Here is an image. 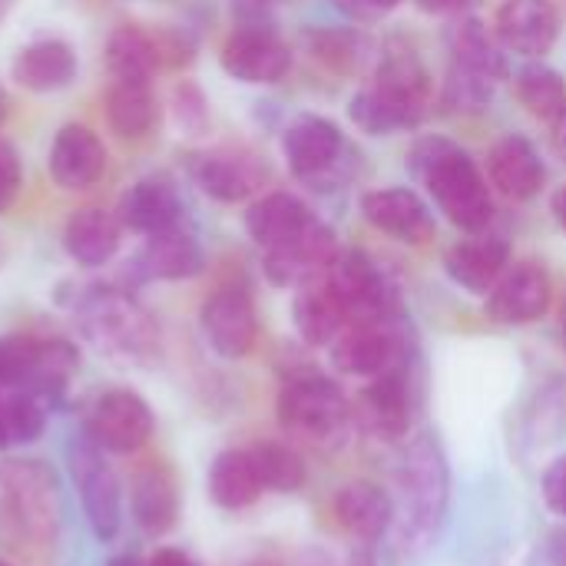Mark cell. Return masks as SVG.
<instances>
[{
  "instance_id": "cell-34",
  "label": "cell",
  "mask_w": 566,
  "mask_h": 566,
  "mask_svg": "<svg viewBox=\"0 0 566 566\" xmlns=\"http://www.w3.org/2000/svg\"><path fill=\"white\" fill-rule=\"evenodd\" d=\"M106 123L123 139H143L156 126V93L149 80H109L106 86Z\"/></svg>"
},
{
  "instance_id": "cell-52",
  "label": "cell",
  "mask_w": 566,
  "mask_h": 566,
  "mask_svg": "<svg viewBox=\"0 0 566 566\" xmlns=\"http://www.w3.org/2000/svg\"><path fill=\"white\" fill-rule=\"evenodd\" d=\"M7 116H10V96H7V90L0 86V126L7 123Z\"/></svg>"
},
{
  "instance_id": "cell-55",
  "label": "cell",
  "mask_w": 566,
  "mask_h": 566,
  "mask_svg": "<svg viewBox=\"0 0 566 566\" xmlns=\"http://www.w3.org/2000/svg\"><path fill=\"white\" fill-rule=\"evenodd\" d=\"M13 10V0H0V23L7 20V13Z\"/></svg>"
},
{
  "instance_id": "cell-25",
  "label": "cell",
  "mask_w": 566,
  "mask_h": 566,
  "mask_svg": "<svg viewBox=\"0 0 566 566\" xmlns=\"http://www.w3.org/2000/svg\"><path fill=\"white\" fill-rule=\"evenodd\" d=\"M119 245H123V222H119V216H113L99 206L76 209L63 226V252L80 269L109 265L116 259Z\"/></svg>"
},
{
  "instance_id": "cell-38",
  "label": "cell",
  "mask_w": 566,
  "mask_h": 566,
  "mask_svg": "<svg viewBox=\"0 0 566 566\" xmlns=\"http://www.w3.org/2000/svg\"><path fill=\"white\" fill-rule=\"evenodd\" d=\"M491 99H494V80L471 73V70H461L454 63L448 66V76L441 86V103L451 113H481L491 106Z\"/></svg>"
},
{
  "instance_id": "cell-44",
  "label": "cell",
  "mask_w": 566,
  "mask_h": 566,
  "mask_svg": "<svg viewBox=\"0 0 566 566\" xmlns=\"http://www.w3.org/2000/svg\"><path fill=\"white\" fill-rule=\"evenodd\" d=\"M415 3H418V10L434 13V17H461L471 7H478L481 0H415Z\"/></svg>"
},
{
  "instance_id": "cell-49",
  "label": "cell",
  "mask_w": 566,
  "mask_h": 566,
  "mask_svg": "<svg viewBox=\"0 0 566 566\" xmlns=\"http://www.w3.org/2000/svg\"><path fill=\"white\" fill-rule=\"evenodd\" d=\"M551 212H554V219L560 222V229L566 232V182L554 192V199H551Z\"/></svg>"
},
{
  "instance_id": "cell-13",
  "label": "cell",
  "mask_w": 566,
  "mask_h": 566,
  "mask_svg": "<svg viewBox=\"0 0 566 566\" xmlns=\"http://www.w3.org/2000/svg\"><path fill=\"white\" fill-rule=\"evenodd\" d=\"M199 322H202V335L212 345V352L229 361H239L255 348L259 315H255V298L242 282L219 285L202 302Z\"/></svg>"
},
{
  "instance_id": "cell-50",
  "label": "cell",
  "mask_w": 566,
  "mask_h": 566,
  "mask_svg": "<svg viewBox=\"0 0 566 566\" xmlns=\"http://www.w3.org/2000/svg\"><path fill=\"white\" fill-rule=\"evenodd\" d=\"M398 3H401V0H368L371 20H378V17H385V13H391V10H395Z\"/></svg>"
},
{
  "instance_id": "cell-42",
  "label": "cell",
  "mask_w": 566,
  "mask_h": 566,
  "mask_svg": "<svg viewBox=\"0 0 566 566\" xmlns=\"http://www.w3.org/2000/svg\"><path fill=\"white\" fill-rule=\"evenodd\" d=\"M20 186H23L20 159H17V153H13V146L0 139V216L17 202Z\"/></svg>"
},
{
  "instance_id": "cell-7",
  "label": "cell",
  "mask_w": 566,
  "mask_h": 566,
  "mask_svg": "<svg viewBox=\"0 0 566 566\" xmlns=\"http://www.w3.org/2000/svg\"><path fill=\"white\" fill-rule=\"evenodd\" d=\"M66 461H70V474L76 481L90 531L96 534L99 544L116 541L123 527V484L116 471L106 464L103 448L86 434V428L73 434V441L66 444Z\"/></svg>"
},
{
  "instance_id": "cell-35",
  "label": "cell",
  "mask_w": 566,
  "mask_h": 566,
  "mask_svg": "<svg viewBox=\"0 0 566 566\" xmlns=\"http://www.w3.org/2000/svg\"><path fill=\"white\" fill-rule=\"evenodd\" d=\"M106 66L116 80H153L163 70L156 33L139 23H119L106 40Z\"/></svg>"
},
{
  "instance_id": "cell-9",
  "label": "cell",
  "mask_w": 566,
  "mask_h": 566,
  "mask_svg": "<svg viewBox=\"0 0 566 566\" xmlns=\"http://www.w3.org/2000/svg\"><path fill=\"white\" fill-rule=\"evenodd\" d=\"M328 279L348 312V325L398 318V289L368 252H338V259L328 265Z\"/></svg>"
},
{
  "instance_id": "cell-6",
  "label": "cell",
  "mask_w": 566,
  "mask_h": 566,
  "mask_svg": "<svg viewBox=\"0 0 566 566\" xmlns=\"http://www.w3.org/2000/svg\"><path fill=\"white\" fill-rule=\"evenodd\" d=\"M279 424L285 434L308 444H332L345 434L352 421V405L345 391L325 375H295L279 391Z\"/></svg>"
},
{
  "instance_id": "cell-56",
  "label": "cell",
  "mask_w": 566,
  "mask_h": 566,
  "mask_svg": "<svg viewBox=\"0 0 566 566\" xmlns=\"http://www.w3.org/2000/svg\"><path fill=\"white\" fill-rule=\"evenodd\" d=\"M560 325H564V332H566V292H564V302H560Z\"/></svg>"
},
{
  "instance_id": "cell-54",
  "label": "cell",
  "mask_w": 566,
  "mask_h": 566,
  "mask_svg": "<svg viewBox=\"0 0 566 566\" xmlns=\"http://www.w3.org/2000/svg\"><path fill=\"white\" fill-rule=\"evenodd\" d=\"M348 566H375V560H371V554L361 551V554H355V557L348 560Z\"/></svg>"
},
{
  "instance_id": "cell-36",
  "label": "cell",
  "mask_w": 566,
  "mask_h": 566,
  "mask_svg": "<svg viewBox=\"0 0 566 566\" xmlns=\"http://www.w3.org/2000/svg\"><path fill=\"white\" fill-rule=\"evenodd\" d=\"M514 96H517V103L531 116L554 123L566 109V80L554 66L534 60V63H527V66L517 70V76H514Z\"/></svg>"
},
{
  "instance_id": "cell-22",
  "label": "cell",
  "mask_w": 566,
  "mask_h": 566,
  "mask_svg": "<svg viewBox=\"0 0 566 566\" xmlns=\"http://www.w3.org/2000/svg\"><path fill=\"white\" fill-rule=\"evenodd\" d=\"M488 179L501 196H507L514 202H527L544 189L547 166L527 136L507 133L488 153Z\"/></svg>"
},
{
  "instance_id": "cell-18",
  "label": "cell",
  "mask_w": 566,
  "mask_h": 566,
  "mask_svg": "<svg viewBox=\"0 0 566 566\" xmlns=\"http://www.w3.org/2000/svg\"><path fill=\"white\" fill-rule=\"evenodd\" d=\"M106 159H109L106 146L90 126L66 123V126H60V133L50 143L46 172L60 189L83 192V189H90V186H96L103 179Z\"/></svg>"
},
{
  "instance_id": "cell-48",
  "label": "cell",
  "mask_w": 566,
  "mask_h": 566,
  "mask_svg": "<svg viewBox=\"0 0 566 566\" xmlns=\"http://www.w3.org/2000/svg\"><path fill=\"white\" fill-rule=\"evenodd\" d=\"M554 153L566 163V109L554 119Z\"/></svg>"
},
{
  "instance_id": "cell-29",
  "label": "cell",
  "mask_w": 566,
  "mask_h": 566,
  "mask_svg": "<svg viewBox=\"0 0 566 566\" xmlns=\"http://www.w3.org/2000/svg\"><path fill=\"white\" fill-rule=\"evenodd\" d=\"M335 517L338 524L361 544H375L388 534L395 524V501L371 481H352L345 484L335 501Z\"/></svg>"
},
{
  "instance_id": "cell-26",
  "label": "cell",
  "mask_w": 566,
  "mask_h": 566,
  "mask_svg": "<svg viewBox=\"0 0 566 566\" xmlns=\"http://www.w3.org/2000/svg\"><path fill=\"white\" fill-rule=\"evenodd\" d=\"M292 322H295V332L302 335L305 345H332L345 325H348V312L328 279V269L308 282H302L295 289V298H292Z\"/></svg>"
},
{
  "instance_id": "cell-19",
  "label": "cell",
  "mask_w": 566,
  "mask_h": 566,
  "mask_svg": "<svg viewBox=\"0 0 566 566\" xmlns=\"http://www.w3.org/2000/svg\"><path fill=\"white\" fill-rule=\"evenodd\" d=\"M494 33L504 50L541 60L560 36V10L554 0H501L494 13Z\"/></svg>"
},
{
  "instance_id": "cell-47",
  "label": "cell",
  "mask_w": 566,
  "mask_h": 566,
  "mask_svg": "<svg viewBox=\"0 0 566 566\" xmlns=\"http://www.w3.org/2000/svg\"><path fill=\"white\" fill-rule=\"evenodd\" d=\"M342 13L355 17V20H371V10H368V0H332Z\"/></svg>"
},
{
  "instance_id": "cell-10",
  "label": "cell",
  "mask_w": 566,
  "mask_h": 566,
  "mask_svg": "<svg viewBox=\"0 0 566 566\" xmlns=\"http://www.w3.org/2000/svg\"><path fill=\"white\" fill-rule=\"evenodd\" d=\"M219 63L239 83L269 86V83H279V80L289 76V70H292V50H289V43L269 23L245 20L222 43Z\"/></svg>"
},
{
  "instance_id": "cell-30",
  "label": "cell",
  "mask_w": 566,
  "mask_h": 566,
  "mask_svg": "<svg viewBox=\"0 0 566 566\" xmlns=\"http://www.w3.org/2000/svg\"><path fill=\"white\" fill-rule=\"evenodd\" d=\"M129 507H133V521L143 534L149 537H166L176 521H179V484L176 474L163 464L146 468L136 481H133V494H129Z\"/></svg>"
},
{
  "instance_id": "cell-27",
  "label": "cell",
  "mask_w": 566,
  "mask_h": 566,
  "mask_svg": "<svg viewBox=\"0 0 566 566\" xmlns=\"http://www.w3.org/2000/svg\"><path fill=\"white\" fill-rule=\"evenodd\" d=\"M133 269L143 279L182 282V279H196L206 269V252L186 226H176V229L146 235V245L139 249Z\"/></svg>"
},
{
  "instance_id": "cell-2",
  "label": "cell",
  "mask_w": 566,
  "mask_h": 566,
  "mask_svg": "<svg viewBox=\"0 0 566 566\" xmlns=\"http://www.w3.org/2000/svg\"><path fill=\"white\" fill-rule=\"evenodd\" d=\"M408 166L451 226L468 235L488 232V226L494 222V196L488 186V172L468 149L451 139L428 136L411 146Z\"/></svg>"
},
{
  "instance_id": "cell-46",
  "label": "cell",
  "mask_w": 566,
  "mask_h": 566,
  "mask_svg": "<svg viewBox=\"0 0 566 566\" xmlns=\"http://www.w3.org/2000/svg\"><path fill=\"white\" fill-rule=\"evenodd\" d=\"M146 566H196V564H192V557H189V554H182V551H176V547H159V551L149 557V564Z\"/></svg>"
},
{
  "instance_id": "cell-51",
  "label": "cell",
  "mask_w": 566,
  "mask_h": 566,
  "mask_svg": "<svg viewBox=\"0 0 566 566\" xmlns=\"http://www.w3.org/2000/svg\"><path fill=\"white\" fill-rule=\"evenodd\" d=\"M10 448V431H7V405H3V395H0V451Z\"/></svg>"
},
{
  "instance_id": "cell-20",
  "label": "cell",
  "mask_w": 566,
  "mask_h": 566,
  "mask_svg": "<svg viewBox=\"0 0 566 566\" xmlns=\"http://www.w3.org/2000/svg\"><path fill=\"white\" fill-rule=\"evenodd\" d=\"M352 418L378 441H405L411 431V388L401 368H391L358 395Z\"/></svg>"
},
{
  "instance_id": "cell-58",
  "label": "cell",
  "mask_w": 566,
  "mask_h": 566,
  "mask_svg": "<svg viewBox=\"0 0 566 566\" xmlns=\"http://www.w3.org/2000/svg\"><path fill=\"white\" fill-rule=\"evenodd\" d=\"M255 566H269V564H255Z\"/></svg>"
},
{
  "instance_id": "cell-45",
  "label": "cell",
  "mask_w": 566,
  "mask_h": 566,
  "mask_svg": "<svg viewBox=\"0 0 566 566\" xmlns=\"http://www.w3.org/2000/svg\"><path fill=\"white\" fill-rule=\"evenodd\" d=\"M547 564L566 566V527L551 531V537H547Z\"/></svg>"
},
{
  "instance_id": "cell-1",
  "label": "cell",
  "mask_w": 566,
  "mask_h": 566,
  "mask_svg": "<svg viewBox=\"0 0 566 566\" xmlns=\"http://www.w3.org/2000/svg\"><path fill=\"white\" fill-rule=\"evenodd\" d=\"M434 106V83L408 46H388L378 56L375 76L361 86L352 103V123L368 136H391L398 129H415L428 119Z\"/></svg>"
},
{
  "instance_id": "cell-40",
  "label": "cell",
  "mask_w": 566,
  "mask_h": 566,
  "mask_svg": "<svg viewBox=\"0 0 566 566\" xmlns=\"http://www.w3.org/2000/svg\"><path fill=\"white\" fill-rule=\"evenodd\" d=\"M169 116L182 136H202L209 129V99L199 83L179 80L169 93Z\"/></svg>"
},
{
  "instance_id": "cell-21",
  "label": "cell",
  "mask_w": 566,
  "mask_h": 566,
  "mask_svg": "<svg viewBox=\"0 0 566 566\" xmlns=\"http://www.w3.org/2000/svg\"><path fill=\"white\" fill-rule=\"evenodd\" d=\"M511 265V242L494 232H474L444 255V272L471 295H488Z\"/></svg>"
},
{
  "instance_id": "cell-11",
  "label": "cell",
  "mask_w": 566,
  "mask_h": 566,
  "mask_svg": "<svg viewBox=\"0 0 566 566\" xmlns=\"http://www.w3.org/2000/svg\"><path fill=\"white\" fill-rule=\"evenodd\" d=\"M189 172H192L196 186L222 206L245 202L269 186V163L259 153L242 149V146L206 149V153L192 156Z\"/></svg>"
},
{
  "instance_id": "cell-23",
  "label": "cell",
  "mask_w": 566,
  "mask_h": 566,
  "mask_svg": "<svg viewBox=\"0 0 566 566\" xmlns=\"http://www.w3.org/2000/svg\"><path fill=\"white\" fill-rule=\"evenodd\" d=\"M119 222L136 235H156L186 226V202L179 189L163 176H146L133 182L119 199Z\"/></svg>"
},
{
  "instance_id": "cell-4",
  "label": "cell",
  "mask_w": 566,
  "mask_h": 566,
  "mask_svg": "<svg viewBox=\"0 0 566 566\" xmlns=\"http://www.w3.org/2000/svg\"><path fill=\"white\" fill-rule=\"evenodd\" d=\"M56 481L40 461H7L0 468V547L46 544L56 534Z\"/></svg>"
},
{
  "instance_id": "cell-15",
  "label": "cell",
  "mask_w": 566,
  "mask_h": 566,
  "mask_svg": "<svg viewBox=\"0 0 566 566\" xmlns=\"http://www.w3.org/2000/svg\"><path fill=\"white\" fill-rule=\"evenodd\" d=\"M554 302L551 275L541 262H514L488 292V318L497 325H531L547 315Z\"/></svg>"
},
{
  "instance_id": "cell-37",
  "label": "cell",
  "mask_w": 566,
  "mask_h": 566,
  "mask_svg": "<svg viewBox=\"0 0 566 566\" xmlns=\"http://www.w3.org/2000/svg\"><path fill=\"white\" fill-rule=\"evenodd\" d=\"M259 468V478L265 484V491L275 494H295L305 484V461L295 448L282 444V441H262L255 448H249Z\"/></svg>"
},
{
  "instance_id": "cell-53",
  "label": "cell",
  "mask_w": 566,
  "mask_h": 566,
  "mask_svg": "<svg viewBox=\"0 0 566 566\" xmlns=\"http://www.w3.org/2000/svg\"><path fill=\"white\" fill-rule=\"evenodd\" d=\"M106 566H143V564H139L133 554H119V557H113V560H109Z\"/></svg>"
},
{
  "instance_id": "cell-8",
  "label": "cell",
  "mask_w": 566,
  "mask_h": 566,
  "mask_svg": "<svg viewBox=\"0 0 566 566\" xmlns=\"http://www.w3.org/2000/svg\"><path fill=\"white\" fill-rule=\"evenodd\" d=\"M282 153L292 176L312 189H335L348 172V143L338 123L325 116H298L282 136Z\"/></svg>"
},
{
  "instance_id": "cell-16",
  "label": "cell",
  "mask_w": 566,
  "mask_h": 566,
  "mask_svg": "<svg viewBox=\"0 0 566 566\" xmlns=\"http://www.w3.org/2000/svg\"><path fill=\"white\" fill-rule=\"evenodd\" d=\"M338 235L332 226L315 219L305 232H298L292 242L262 252V269L272 285L282 289H298L302 282L322 275L335 259H338Z\"/></svg>"
},
{
  "instance_id": "cell-17",
  "label": "cell",
  "mask_w": 566,
  "mask_h": 566,
  "mask_svg": "<svg viewBox=\"0 0 566 566\" xmlns=\"http://www.w3.org/2000/svg\"><path fill=\"white\" fill-rule=\"evenodd\" d=\"M361 216L378 232L408 242V245H428L438 232L431 206L408 186L391 189H371L361 196Z\"/></svg>"
},
{
  "instance_id": "cell-31",
  "label": "cell",
  "mask_w": 566,
  "mask_h": 566,
  "mask_svg": "<svg viewBox=\"0 0 566 566\" xmlns=\"http://www.w3.org/2000/svg\"><path fill=\"white\" fill-rule=\"evenodd\" d=\"M302 46L338 76H358L375 60V43L358 27H308L302 30Z\"/></svg>"
},
{
  "instance_id": "cell-5",
  "label": "cell",
  "mask_w": 566,
  "mask_h": 566,
  "mask_svg": "<svg viewBox=\"0 0 566 566\" xmlns=\"http://www.w3.org/2000/svg\"><path fill=\"white\" fill-rule=\"evenodd\" d=\"M448 461L434 438H415L398 464V491H401V527L405 537L428 541L448 511Z\"/></svg>"
},
{
  "instance_id": "cell-28",
  "label": "cell",
  "mask_w": 566,
  "mask_h": 566,
  "mask_svg": "<svg viewBox=\"0 0 566 566\" xmlns=\"http://www.w3.org/2000/svg\"><path fill=\"white\" fill-rule=\"evenodd\" d=\"M318 216L292 192H265L259 196L249 209H245V232L249 239L269 252V249H279L285 242H292L298 232H305Z\"/></svg>"
},
{
  "instance_id": "cell-57",
  "label": "cell",
  "mask_w": 566,
  "mask_h": 566,
  "mask_svg": "<svg viewBox=\"0 0 566 566\" xmlns=\"http://www.w3.org/2000/svg\"><path fill=\"white\" fill-rule=\"evenodd\" d=\"M0 566H10V564H7V560H3V557H0Z\"/></svg>"
},
{
  "instance_id": "cell-12",
  "label": "cell",
  "mask_w": 566,
  "mask_h": 566,
  "mask_svg": "<svg viewBox=\"0 0 566 566\" xmlns=\"http://www.w3.org/2000/svg\"><path fill=\"white\" fill-rule=\"evenodd\" d=\"M405 332L398 318L352 322L332 342V365L352 378H378L391 368H401Z\"/></svg>"
},
{
  "instance_id": "cell-3",
  "label": "cell",
  "mask_w": 566,
  "mask_h": 566,
  "mask_svg": "<svg viewBox=\"0 0 566 566\" xmlns=\"http://www.w3.org/2000/svg\"><path fill=\"white\" fill-rule=\"evenodd\" d=\"M76 322L99 352L116 361H143L159 352V328L149 312L123 289L96 285L76 298Z\"/></svg>"
},
{
  "instance_id": "cell-33",
  "label": "cell",
  "mask_w": 566,
  "mask_h": 566,
  "mask_svg": "<svg viewBox=\"0 0 566 566\" xmlns=\"http://www.w3.org/2000/svg\"><path fill=\"white\" fill-rule=\"evenodd\" d=\"M448 50H451V63L471 73H481L488 80H504L507 76V56H504V43L497 40V33L488 30L484 20L478 17H461L451 30H448Z\"/></svg>"
},
{
  "instance_id": "cell-32",
  "label": "cell",
  "mask_w": 566,
  "mask_h": 566,
  "mask_svg": "<svg viewBox=\"0 0 566 566\" xmlns=\"http://www.w3.org/2000/svg\"><path fill=\"white\" fill-rule=\"evenodd\" d=\"M265 484L259 478L255 458L245 448H229L216 454L209 468V497L222 511H245L262 497Z\"/></svg>"
},
{
  "instance_id": "cell-41",
  "label": "cell",
  "mask_w": 566,
  "mask_h": 566,
  "mask_svg": "<svg viewBox=\"0 0 566 566\" xmlns=\"http://www.w3.org/2000/svg\"><path fill=\"white\" fill-rule=\"evenodd\" d=\"M156 33V50H159V66L163 70H179L196 60V40L182 30H153Z\"/></svg>"
},
{
  "instance_id": "cell-43",
  "label": "cell",
  "mask_w": 566,
  "mask_h": 566,
  "mask_svg": "<svg viewBox=\"0 0 566 566\" xmlns=\"http://www.w3.org/2000/svg\"><path fill=\"white\" fill-rule=\"evenodd\" d=\"M541 494H544V501H547V507H551L554 514L566 517V458L554 461V464L547 468V474H544V481H541Z\"/></svg>"
},
{
  "instance_id": "cell-24",
  "label": "cell",
  "mask_w": 566,
  "mask_h": 566,
  "mask_svg": "<svg viewBox=\"0 0 566 566\" xmlns=\"http://www.w3.org/2000/svg\"><path fill=\"white\" fill-rule=\"evenodd\" d=\"M76 73H80L76 50L60 36H40V40L20 46L10 63L13 83L27 93H40V96L66 90L76 80Z\"/></svg>"
},
{
  "instance_id": "cell-39",
  "label": "cell",
  "mask_w": 566,
  "mask_h": 566,
  "mask_svg": "<svg viewBox=\"0 0 566 566\" xmlns=\"http://www.w3.org/2000/svg\"><path fill=\"white\" fill-rule=\"evenodd\" d=\"M3 405H7L10 444H33L43 434V428H46V401L30 395V391L10 388Z\"/></svg>"
},
{
  "instance_id": "cell-14",
  "label": "cell",
  "mask_w": 566,
  "mask_h": 566,
  "mask_svg": "<svg viewBox=\"0 0 566 566\" xmlns=\"http://www.w3.org/2000/svg\"><path fill=\"white\" fill-rule=\"evenodd\" d=\"M153 431L156 415L149 401L129 388H113L99 395L86 418V434L109 454H136L149 444Z\"/></svg>"
}]
</instances>
